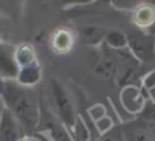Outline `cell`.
<instances>
[{
    "label": "cell",
    "instance_id": "6da1fadb",
    "mask_svg": "<svg viewBox=\"0 0 155 141\" xmlns=\"http://www.w3.org/2000/svg\"><path fill=\"white\" fill-rule=\"evenodd\" d=\"M2 95L7 104L5 109L25 132L31 133L40 121V107L33 91H29L23 85L5 83Z\"/></svg>",
    "mask_w": 155,
    "mask_h": 141
},
{
    "label": "cell",
    "instance_id": "7a4b0ae2",
    "mask_svg": "<svg viewBox=\"0 0 155 141\" xmlns=\"http://www.w3.org/2000/svg\"><path fill=\"white\" fill-rule=\"evenodd\" d=\"M49 102L52 106V113L59 118L63 126L74 128L76 123V117L72 101L61 83L53 79L49 83Z\"/></svg>",
    "mask_w": 155,
    "mask_h": 141
},
{
    "label": "cell",
    "instance_id": "3957f363",
    "mask_svg": "<svg viewBox=\"0 0 155 141\" xmlns=\"http://www.w3.org/2000/svg\"><path fill=\"white\" fill-rule=\"evenodd\" d=\"M128 49L132 56L142 62H148L155 57V37L140 29H135L127 34Z\"/></svg>",
    "mask_w": 155,
    "mask_h": 141
},
{
    "label": "cell",
    "instance_id": "277c9868",
    "mask_svg": "<svg viewBox=\"0 0 155 141\" xmlns=\"http://www.w3.org/2000/svg\"><path fill=\"white\" fill-rule=\"evenodd\" d=\"M21 125L16 122L7 109L2 110L0 114V141H15L21 137Z\"/></svg>",
    "mask_w": 155,
    "mask_h": 141
},
{
    "label": "cell",
    "instance_id": "5b68a950",
    "mask_svg": "<svg viewBox=\"0 0 155 141\" xmlns=\"http://www.w3.org/2000/svg\"><path fill=\"white\" fill-rule=\"evenodd\" d=\"M121 128H123L124 141H153L150 128L139 120L125 123Z\"/></svg>",
    "mask_w": 155,
    "mask_h": 141
},
{
    "label": "cell",
    "instance_id": "8992f818",
    "mask_svg": "<svg viewBox=\"0 0 155 141\" xmlns=\"http://www.w3.org/2000/svg\"><path fill=\"white\" fill-rule=\"evenodd\" d=\"M118 64H120V57L117 56L116 50H112L110 48H107L104 50L102 57L99 59L97 71L106 79H112L118 72Z\"/></svg>",
    "mask_w": 155,
    "mask_h": 141
},
{
    "label": "cell",
    "instance_id": "52a82bcc",
    "mask_svg": "<svg viewBox=\"0 0 155 141\" xmlns=\"http://www.w3.org/2000/svg\"><path fill=\"white\" fill-rule=\"evenodd\" d=\"M19 65L15 60V54L11 52V48L0 46V76L18 77Z\"/></svg>",
    "mask_w": 155,
    "mask_h": 141
},
{
    "label": "cell",
    "instance_id": "ba28073f",
    "mask_svg": "<svg viewBox=\"0 0 155 141\" xmlns=\"http://www.w3.org/2000/svg\"><path fill=\"white\" fill-rule=\"evenodd\" d=\"M134 23L137 26V29L143 30V31H144V29L153 26L155 23V7L150 4L139 5L135 11Z\"/></svg>",
    "mask_w": 155,
    "mask_h": 141
},
{
    "label": "cell",
    "instance_id": "9c48e42d",
    "mask_svg": "<svg viewBox=\"0 0 155 141\" xmlns=\"http://www.w3.org/2000/svg\"><path fill=\"white\" fill-rule=\"evenodd\" d=\"M41 77V72L40 67H38L37 62H33L30 65L26 67H22V69H19L18 73V82L21 85L26 87V85H33L40 80Z\"/></svg>",
    "mask_w": 155,
    "mask_h": 141
},
{
    "label": "cell",
    "instance_id": "30bf717a",
    "mask_svg": "<svg viewBox=\"0 0 155 141\" xmlns=\"http://www.w3.org/2000/svg\"><path fill=\"white\" fill-rule=\"evenodd\" d=\"M106 33L98 26H83L80 29V38L84 43H90V45H95V43L101 42L105 40Z\"/></svg>",
    "mask_w": 155,
    "mask_h": 141
},
{
    "label": "cell",
    "instance_id": "8fae6325",
    "mask_svg": "<svg viewBox=\"0 0 155 141\" xmlns=\"http://www.w3.org/2000/svg\"><path fill=\"white\" fill-rule=\"evenodd\" d=\"M74 38L71 35L70 31L67 30H59V31L54 33L53 40H52V45L54 46V50L60 52V53H64L68 52L72 46Z\"/></svg>",
    "mask_w": 155,
    "mask_h": 141
},
{
    "label": "cell",
    "instance_id": "7c38bea8",
    "mask_svg": "<svg viewBox=\"0 0 155 141\" xmlns=\"http://www.w3.org/2000/svg\"><path fill=\"white\" fill-rule=\"evenodd\" d=\"M105 43L107 48L112 50H123V49L128 48V41H127V35H124L121 31L117 30H110L105 35Z\"/></svg>",
    "mask_w": 155,
    "mask_h": 141
},
{
    "label": "cell",
    "instance_id": "4fadbf2b",
    "mask_svg": "<svg viewBox=\"0 0 155 141\" xmlns=\"http://www.w3.org/2000/svg\"><path fill=\"white\" fill-rule=\"evenodd\" d=\"M137 120L142 121L148 128L155 126V101H147L139 111Z\"/></svg>",
    "mask_w": 155,
    "mask_h": 141
},
{
    "label": "cell",
    "instance_id": "5bb4252c",
    "mask_svg": "<svg viewBox=\"0 0 155 141\" xmlns=\"http://www.w3.org/2000/svg\"><path fill=\"white\" fill-rule=\"evenodd\" d=\"M15 60L19 67H26L33 62H35L34 50L30 46H22L15 52Z\"/></svg>",
    "mask_w": 155,
    "mask_h": 141
},
{
    "label": "cell",
    "instance_id": "9a60e30c",
    "mask_svg": "<svg viewBox=\"0 0 155 141\" xmlns=\"http://www.w3.org/2000/svg\"><path fill=\"white\" fill-rule=\"evenodd\" d=\"M143 91L147 94L148 101H155V69H153L143 80Z\"/></svg>",
    "mask_w": 155,
    "mask_h": 141
},
{
    "label": "cell",
    "instance_id": "2e32d148",
    "mask_svg": "<svg viewBox=\"0 0 155 141\" xmlns=\"http://www.w3.org/2000/svg\"><path fill=\"white\" fill-rule=\"evenodd\" d=\"M99 141H124L123 128H121V126H114V128H112L99 139Z\"/></svg>",
    "mask_w": 155,
    "mask_h": 141
},
{
    "label": "cell",
    "instance_id": "e0dca14e",
    "mask_svg": "<svg viewBox=\"0 0 155 141\" xmlns=\"http://www.w3.org/2000/svg\"><path fill=\"white\" fill-rule=\"evenodd\" d=\"M15 141H51L46 136H42V134L38 133H26L22 134L21 137H18Z\"/></svg>",
    "mask_w": 155,
    "mask_h": 141
},
{
    "label": "cell",
    "instance_id": "ac0fdd59",
    "mask_svg": "<svg viewBox=\"0 0 155 141\" xmlns=\"http://www.w3.org/2000/svg\"><path fill=\"white\" fill-rule=\"evenodd\" d=\"M150 130H151V137H153V141H155V126L150 128Z\"/></svg>",
    "mask_w": 155,
    "mask_h": 141
},
{
    "label": "cell",
    "instance_id": "d6986e66",
    "mask_svg": "<svg viewBox=\"0 0 155 141\" xmlns=\"http://www.w3.org/2000/svg\"><path fill=\"white\" fill-rule=\"evenodd\" d=\"M0 46H2V43H0Z\"/></svg>",
    "mask_w": 155,
    "mask_h": 141
}]
</instances>
